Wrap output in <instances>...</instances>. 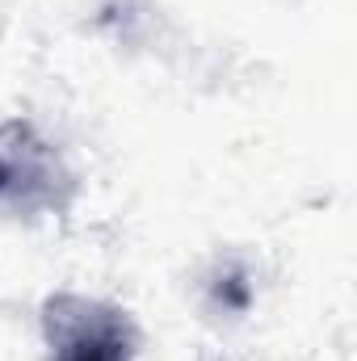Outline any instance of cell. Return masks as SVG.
<instances>
[{"instance_id":"obj_1","label":"cell","mask_w":357,"mask_h":361,"mask_svg":"<svg viewBox=\"0 0 357 361\" xmlns=\"http://www.w3.org/2000/svg\"><path fill=\"white\" fill-rule=\"evenodd\" d=\"M55 361H126V336L114 315L80 302V315H55Z\"/></svg>"}]
</instances>
